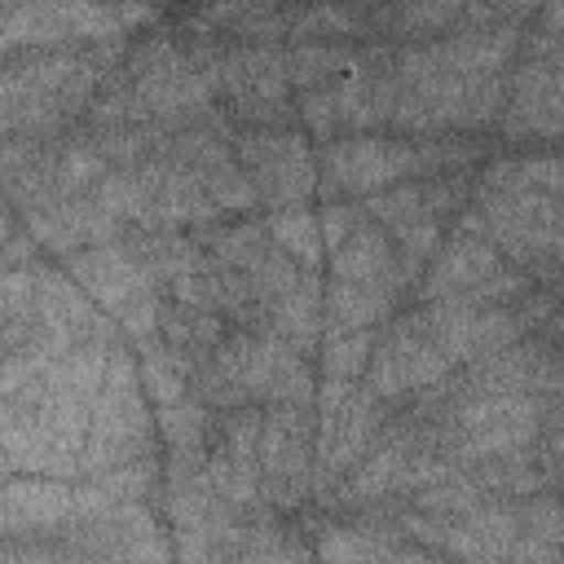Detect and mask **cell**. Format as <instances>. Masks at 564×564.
<instances>
[{"mask_svg": "<svg viewBox=\"0 0 564 564\" xmlns=\"http://www.w3.org/2000/svg\"><path fill=\"white\" fill-rule=\"evenodd\" d=\"M119 44L101 53H66V48H44L31 53L26 62H9L4 70V132L13 137H57L101 88L106 62Z\"/></svg>", "mask_w": 564, "mask_h": 564, "instance_id": "cell-1", "label": "cell"}, {"mask_svg": "<svg viewBox=\"0 0 564 564\" xmlns=\"http://www.w3.org/2000/svg\"><path fill=\"white\" fill-rule=\"evenodd\" d=\"M150 22L141 0H22L9 4L4 48H62V44H119L132 26Z\"/></svg>", "mask_w": 564, "mask_h": 564, "instance_id": "cell-2", "label": "cell"}, {"mask_svg": "<svg viewBox=\"0 0 564 564\" xmlns=\"http://www.w3.org/2000/svg\"><path fill=\"white\" fill-rule=\"evenodd\" d=\"M66 273L115 317L119 330H128L137 344L159 335V313H163V282L137 260V251L119 238L93 242L66 256Z\"/></svg>", "mask_w": 564, "mask_h": 564, "instance_id": "cell-3", "label": "cell"}, {"mask_svg": "<svg viewBox=\"0 0 564 564\" xmlns=\"http://www.w3.org/2000/svg\"><path fill=\"white\" fill-rule=\"evenodd\" d=\"M145 379L132 366L128 352L110 357V370L93 397V419H88V441H84V471H110L150 458L154 427L145 410Z\"/></svg>", "mask_w": 564, "mask_h": 564, "instance_id": "cell-4", "label": "cell"}, {"mask_svg": "<svg viewBox=\"0 0 564 564\" xmlns=\"http://www.w3.org/2000/svg\"><path fill=\"white\" fill-rule=\"evenodd\" d=\"M542 414L520 392H458L445 423L436 427L445 441V458L458 463H485L498 454L529 449L538 441Z\"/></svg>", "mask_w": 564, "mask_h": 564, "instance_id": "cell-5", "label": "cell"}, {"mask_svg": "<svg viewBox=\"0 0 564 564\" xmlns=\"http://www.w3.org/2000/svg\"><path fill=\"white\" fill-rule=\"evenodd\" d=\"M524 273L511 269L502 260V251L485 238V229H476L471 216L458 220L454 238L441 247L423 295L427 300H476V304H507L516 295H524Z\"/></svg>", "mask_w": 564, "mask_h": 564, "instance_id": "cell-6", "label": "cell"}, {"mask_svg": "<svg viewBox=\"0 0 564 564\" xmlns=\"http://www.w3.org/2000/svg\"><path fill=\"white\" fill-rule=\"evenodd\" d=\"M410 322L449 357V366H471L485 352H498L520 339L524 317L507 304H476V300H427Z\"/></svg>", "mask_w": 564, "mask_h": 564, "instance_id": "cell-7", "label": "cell"}, {"mask_svg": "<svg viewBox=\"0 0 564 564\" xmlns=\"http://www.w3.org/2000/svg\"><path fill=\"white\" fill-rule=\"evenodd\" d=\"M238 159L251 176V189L269 207H295L317 185V159L300 132L282 128H247L238 137Z\"/></svg>", "mask_w": 564, "mask_h": 564, "instance_id": "cell-8", "label": "cell"}, {"mask_svg": "<svg viewBox=\"0 0 564 564\" xmlns=\"http://www.w3.org/2000/svg\"><path fill=\"white\" fill-rule=\"evenodd\" d=\"M322 167L335 189L344 194H379L388 185H401L414 172H427V145L410 141H383V137H339L322 150Z\"/></svg>", "mask_w": 564, "mask_h": 564, "instance_id": "cell-9", "label": "cell"}, {"mask_svg": "<svg viewBox=\"0 0 564 564\" xmlns=\"http://www.w3.org/2000/svg\"><path fill=\"white\" fill-rule=\"evenodd\" d=\"M216 88H225V97L234 101V115L247 119L251 128H278L282 110H286V88H291L286 53L238 48V53L220 57Z\"/></svg>", "mask_w": 564, "mask_h": 564, "instance_id": "cell-10", "label": "cell"}, {"mask_svg": "<svg viewBox=\"0 0 564 564\" xmlns=\"http://www.w3.org/2000/svg\"><path fill=\"white\" fill-rule=\"evenodd\" d=\"M449 357L410 322L401 317L383 339L379 348L370 352V388L383 397V401H401V397H414L441 379H449Z\"/></svg>", "mask_w": 564, "mask_h": 564, "instance_id": "cell-11", "label": "cell"}, {"mask_svg": "<svg viewBox=\"0 0 564 564\" xmlns=\"http://www.w3.org/2000/svg\"><path fill=\"white\" fill-rule=\"evenodd\" d=\"M0 445H4L9 476L13 471H35V476H75V471H84V445L62 436L57 427H48L22 401H4Z\"/></svg>", "mask_w": 564, "mask_h": 564, "instance_id": "cell-12", "label": "cell"}, {"mask_svg": "<svg viewBox=\"0 0 564 564\" xmlns=\"http://www.w3.org/2000/svg\"><path fill=\"white\" fill-rule=\"evenodd\" d=\"M79 520V485L70 476H35V471H13L4 485L0 502V529L4 538L22 533H57Z\"/></svg>", "mask_w": 564, "mask_h": 564, "instance_id": "cell-13", "label": "cell"}, {"mask_svg": "<svg viewBox=\"0 0 564 564\" xmlns=\"http://www.w3.org/2000/svg\"><path fill=\"white\" fill-rule=\"evenodd\" d=\"M330 269L335 278H348V282H397V286L410 282L401 269L397 238L370 216H361L357 229L330 251Z\"/></svg>", "mask_w": 564, "mask_h": 564, "instance_id": "cell-14", "label": "cell"}, {"mask_svg": "<svg viewBox=\"0 0 564 564\" xmlns=\"http://www.w3.org/2000/svg\"><path fill=\"white\" fill-rule=\"evenodd\" d=\"M397 282H348L335 278L326 291V317L335 330H370L379 317H388L397 300Z\"/></svg>", "mask_w": 564, "mask_h": 564, "instance_id": "cell-15", "label": "cell"}, {"mask_svg": "<svg viewBox=\"0 0 564 564\" xmlns=\"http://www.w3.org/2000/svg\"><path fill=\"white\" fill-rule=\"evenodd\" d=\"M471 0H388L379 9V26L392 35H449L454 26H463Z\"/></svg>", "mask_w": 564, "mask_h": 564, "instance_id": "cell-16", "label": "cell"}, {"mask_svg": "<svg viewBox=\"0 0 564 564\" xmlns=\"http://www.w3.org/2000/svg\"><path fill=\"white\" fill-rule=\"evenodd\" d=\"M269 234H273V242H278L300 269H317V264H322V251H326L322 212L313 216V212H304L300 203H295V207H273Z\"/></svg>", "mask_w": 564, "mask_h": 564, "instance_id": "cell-17", "label": "cell"}, {"mask_svg": "<svg viewBox=\"0 0 564 564\" xmlns=\"http://www.w3.org/2000/svg\"><path fill=\"white\" fill-rule=\"evenodd\" d=\"M357 62H361V57H357L352 48H339V44H330V40H304L300 48L286 53L291 84H300V88H322V84H330V79L357 70Z\"/></svg>", "mask_w": 564, "mask_h": 564, "instance_id": "cell-18", "label": "cell"}, {"mask_svg": "<svg viewBox=\"0 0 564 564\" xmlns=\"http://www.w3.org/2000/svg\"><path fill=\"white\" fill-rule=\"evenodd\" d=\"M370 330H335L322 348V370L326 379H357L366 366H370Z\"/></svg>", "mask_w": 564, "mask_h": 564, "instance_id": "cell-19", "label": "cell"}, {"mask_svg": "<svg viewBox=\"0 0 564 564\" xmlns=\"http://www.w3.org/2000/svg\"><path fill=\"white\" fill-rule=\"evenodd\" d=\"M361 22L357 4L348 0H322L317 9H308L300 22H295V35L300 40H335V35H352V26Z\"/></svg>", "mask_w": 564, "mask_h": 564, "instance_id": "cell-20", "label": "cell"}, {"mask_svg": "<svg viewBox=\"0 0 564 564\" xmlns=\"http://www.w3.org/2000/svg\"><path fill=\"white\" fill-rule=\"evenodd\" d=\"M317 551L330 555V560H344V555L366 560V555H388V542H370V538H357V533H339V529H335Z\"/></svg>", "mask_w": 564, "mask_h": 564, "instance_id": "cell-21", "label": "cell"}, {"mask_svg": "<svg viewBox=\"0 0 564 564\" xmlns=\"http://www.w3.org/2000/svg\"><path fill=\"white\" fill-rule=\"evenodd\" d=\"M542 463H546V471H551V480H564V423L551 432V441H546V454H542Z\"/></svg>", "mask_w": 564, "mask_h": 564, "instance_id": "cell-22", "label": "cell"}, {"mask_svg": "<svg viewBox=\"0 0 564 564\" xmlns=\"http://www.w3.org/2000/svg\"><path fill=\"white\" fill-rule=\"evenodd\" d=\"M480 4H489L498 18H516V13H524V9H533L538 0H480Z\"/></svg>", "mask_w": 564, "mask_h": 564, "instance_id": "cell-23", "label": "cell"}, {"mask_svg": "<svg viewBox=\"0 0 564 564\" xmlns=\"http://www.w3.org/2000/svg\"><path fill=\"white\" fill-rule=\"evenodd\" d=\"M546 31H555V35L564 31V0H551L546 4Z\"/></svg>", "mask_w": 564, "mask_h": 564, "instance_id": "cell-24", "label": "cell"}]
</instances>
